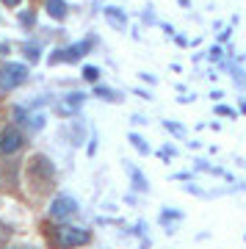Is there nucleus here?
<instances>
[{
    "label": "nucleus",
    "mask_w": 246,
    "mask_h": 249,
    "mask_svg": "<svg viewBox=\"0 0 246 249\" xmlns=\"http://www.w3.org/2000/svg\"><path fill=\"white\" fill-rule=\"evenodd\" d=\"M47 238L53 241V247L58 249H75V247H83V244H88L91 241V235H88V230H83V227H50L47 230Z\"/></svg>",
    "instance_id": "obj_1"
},
{
    "label": "nucleus",
    "mask_w": 246,
    "mask_h": 249,
    "mask_svg": "<svg viewBox=\"0 0 246 249\" xmlns=\"http://www.w3.org/2000/svg\"><path fill=\"white\" fill-rule=\"evenodd\" d=\"M28 80V67L25 64H14L6 61L0 67V89L3 91H14L17 86H22Z\"/></svg>",
    "instance_id": "obj_2"
},
{
    "label": "nucleus",
    "mask_w": 246,
    "mask_h": 249,
    "mask_svg": "<svg viewBox=\"0 0 246 249\" xmlns=\"http://www.w3.org/2000/svg\"><path fill=\"white\" fill-rule=\"evenodd\" d=\"M78 211V202H75V196H70V194H58L50 202V216L53 219H67V216H72Z\"/></svg>",
    "instance_id": "obj_3"
},
{
    "label": "nucleus",
    "mask_w": 246,
    "mask_h": 249,
    "mask_svg": "<svg viewBox=\"0 0 246 249\" xmlns=\"http://www.w3.org/2000/svg\"><path fill=\"white\" fill-rule=\"evenodd\" d=\"M22 144H25V136L19 133L17 127H6V130L0 133V152H3V155H14Z\"/></svg>",
    "instance_id": "obj_4"
},
{
    "label": "nucleus",
    "mask_w": 246,
    "mask_h": 249,
    "mask_svg": "<svg viewBox=\"0 0 246 249\" xmlns=\"http://www.w3.org/2000/svg\"><path fill=\"white\" fill-rule=\"evenodd\" d=\"M88 47H91V39H83L78 45H70L67 50H61V61H80V58L86 55Z\"/></svg>",
    "instance_id": "obj_5"
},
{
    "label": "nucleus",
    "mask_w": 246,
    "mask_h": 249,
    "mask_svg": "<svg viewBox=\"0 0 246 249\" xmlns=\"http://www.w3.org/2000/svg\"><path fill=\"white\" fill-rule=\"evenodd\" d=\"M44 11H47L53 19H67L70 6H67V0H47V3H44Z\"/></svg>",
    "instance_id": "obj_6"
},
{
    "label": "nucleus",
    "mask_w": 246,
    "mask_h": 249,
    "mask_svg": "<svg viewBox=\"0 0 246 249\" xmlns=\"http://www.w3.org/2000/svg\"><path fill=\"white\" fill-rule=\"evenodd\" d=\"M105 19H108V25H114V28H119L122 31L124 25H127V17H124L119 9H114V6H108L105 9Z\"/></svg>",
    "instance_id": "obj_7"
},
{
    "label": "nucleus",
    "mask_w": 246,
    "mask_h": 249,
    "mask_svg": "<svg viewBox=\"0 0 246 249\" xmlns=\"http://www.w3.org/2000/svg\"><path fill=\"white\" fill-rule=\"evenodd\" d=\"M94 97H103V100H108V103H119V100H122V94H119V91H114V89H105V86H97Z\"/></svg>",
    "instance_id": "obj_8"
},
{
    "label": "nucleus",
    "mask_w": 246,
    "mask_h": 249,
    "mask_svg": "<svg viewBox=\"0 0 246 249\" xmlns=\"http://www.w3.org/2000/svg\"><path fill=\"white\" fill-rule=\"evenodd\" d=\"M127 139H130V144H133V147H136V150L141 152V155H150V147L144 144V139H141L139 133H130V136H127Z\"/></svg>",
    "instance_id": "obj_9"
},
{
    "label": "nucleus",
    "mask_w": 246,
    "mask_h": 249,
    "mask_svg": "<svg viewBox=\"0 0 246 249\" xmlns=\"http://www.w3.org/2000/svg\"><path fill=\"white\" fill-rule=\"evenodd\" d=\"M130 175H133V186L139 188V191H144V194H147V191H150V186H147V180H144V175H139L136 169H130Z\"/></svg>",
    "instance_id": "obj_10"
},
{
    "label": "nucleus",
    "mask_w": 246,
    "mask_h": 249,
    "mask_svg": "<svg viewBox=\"0 0 246 249\" xmlns=\"http://www.w3.org/2000/svg\"><path fill=\"white\" fill-rule=\"evenodd\" d=\"M83 100H86V94H80V91H75V94H67V108H72V111H75V108L83 103Z\"/></svg>",
    "instance_id": "obj_11"
},
{
    "label": "nucleus",
    "mask_w": 246,
    "mask_h": 249,
    "mask_svg": "<svg viewBox=\"0 0 246 249\" xmlns=\"http://www.w3.org/2000/svg\"><path fill=\"white\" fill-rule=\"evenodd\" d=\"M25 58H28V64H36V61H39V47H36V45H25Z\"/></svg>",
    "instance_id": "obj_12"
},
{
    "label": "nucleus",
    "mask_w": 246,
    "mask_h": 249,
    "mask_svg": "<svg viewBox=\"0 0 246 249\" xmlns=\"http://www.w3.org/2000/svg\"><path fill=\"white\" fill-rule=\"evenodd\" d=\"M97 78H100V70H97V67H83V80L94 83Z\"/></svg>",
    "instance_id": "obj_13"
},
{
    "label": "nucleus",
    "mask_w": 246,
    "mask_h": 249,
    "mask_svg": "<svg viewBox=\"0 0 246 249\" xmlns=\"http://www.w3.org/2000/svg\"><path fill=\"white\" fill-rule=\"evenodd\" d=\"M19 22H22L25 28H34V22H36V14H34V11H22V14H19Z\"/></svg>",
    "instance_id": "obj_14"
},
{
    "label": "nucleus",
    "mask_w": 246,
    "mask_h": 249,
    "mask_svg": "<svg viewBox=\"0 0 246 249\" xmlns=\"http://www.w3.org/2000/svg\"><path fill=\"white\" fill-rule=\"evenodd\" d=\"M216 114H219V116H229V119H235L238 111H232L229 106H216Z\"/></svg>",
    "instance_id": "obj_15"
},
{
    "label": "nucleus",
    "mask_w": 246,
    "mask_h": 249,
    "mask_svg": "<svg viewBox=\"0 0 246 249\" xmlns=\"http://www.w3.org/2000/svg\"><path fill=\"white\" fill-rule=\"evenodd\" d=\"M163 124H166V127H169V130H172L175 136H183V133H185L183 127H180V124H175V122H163Z\"/></svg>",
    "instance_id": "obj_16"
},
{
    "label": "nucleus",
    "mask_w": 246,
    "mask_h": 249,
    "mask_svg": "<svg viewBox=\"0 0 246 249\" xmlns=\"http://www.w3.org/2000/svg\"><path fill=\"white\" fill-rule=\"evenodd\" d=\"M0 3H3L6 9H17V6H19V3H22V0H0Z\"/></svg>",
    "instance_id": "obj_17"
},
{
    "label": "nucleus",
    "mask_w": 246,
    "mask_h": 249,
    "mask_svg": "<svg viewBox=\"0 0 246 249\" xmlns=\"http://www.w3.org/2000/svg\"><path fill=\"white\" fill-rule=\"evenodd\" d=\"M11 53V45L9 42H0V55H9Z\"/></svg>",
    "instance_id": "obj_18"
},
{
    "label": "nucleus",
    "mask_w": 246,
    "mask_h": 249,
    "mask_svg": "<svg viewBox=\"0 0 246 249\" xmlns=\"http://www.w3.org/2000/svg\"><path fill=\"white\" fill-rule=\"evenodd\" d=\"M211 58H221V47H213V50H211Z\"/></svg>",
    "instance_id": "obj_19"
},
{
    "label": "nucleus",
    "mask_w": 246,
    "mask_h": 249,
    "mask_svg": "<svg viewBox=\"0 0 246 249\" xmlns=\"http://www.w3.org/2000/svg\"><path fill=\"white\" fill-rule=\"evenodd\" d=\"M180 6H191V0H180Z\"/></svg>",
    "instance_id": "obj_20"
}]
</instances>
